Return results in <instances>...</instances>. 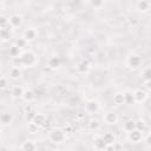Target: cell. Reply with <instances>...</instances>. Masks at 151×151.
<instances>
[{"mask_svg": "<svg viewBox=\"0 0 151 151\" xmlns=\"http://www.w3.org/2000/svg\"><path fill=\"white\" fill-rule=\"evenodd\" d=\"M99 129H100V122H99L98 119H96V118L90 119V122H88V130L96 132V131H98Z\"/></svg>", "mask_w": 151, "mask_h": 151, "instance_id": "obj_24", "label": "cell"}, {"mask_svg": "<svg viewBox=\"0 0 151 151\" xmlns=\"http://www.w3.org/2000/svg\"><path fill=\"white\" fill-rule=\"evenodd\" d=\"M24 87H21V86H14L13 88H12V91H11V94H12V97L13 98H15V99H19V98H21L22 97V93H24Z\"/></svg>", "mask_w": 151, "mask_h": 151, "instance_id": "obj_23", "label": "cell"}, {"mask_svg": "<svg viewBox=\"0 0 151 151\" xmlns=\"http://www.w3.org/2000/svg\"><path fill=\"white\" fill-rule=\"evenodd\" d=\"M103 119H104L105 124H107V125H114V124L118 123V119H119V118H118V114H117L116 112L109 111V112H106V113L104 114Z\"/></svg>", "mask_w": 151, "mask_h": 151, "instance_id": "obj_6", "label": "cell"}, {"mask_svg": "<svg viewBox=\"0 0 151 151\" xmlns=\"http://www.w3.org/2000/svg\"><path fill=\"white\" fill-rule=\"evenodd\" d=\"M143 139V133L137 131V130H132L130 132H127V140L130 143H133V144H137L139 142H142Z\"/></svg>", "mask_w": 151, "mask_h": 151, "instance_id": "obj_7", "label": "cell"}, {"mask_svg": "<svg viewBox=\"0 0 151 151\" xmlns=\"http://www.w3.org/2000/svg\"><path fill=\"white\" fill-rule=\"evenodd\" d=\"M142 65V58L138 55V54H130L126 59V66L130 68V70H137L139 66Z\"/></svg>", "mask_w": 151, "mask_h": 151, "instance_id": "obj_3", "label": "cell"}, {"mask_svg": "<svg viewBox=\"0 0 151 151\" xmlns=\"http://www.w3.org/2000/svg\"><path fill=\"white\" fill-rule=\"evenodd\" d=\"M0 139H1V137H0Z\"/></svg>", "mask_w": 151, "mask_h": 151, "instance_id": "obj_41", "label": "cell"}, {"mask_svg": "<svg viewBox=\"0 0 151 151\" xmlns=\"http://www.w3.org/2000/svg\"><path fill=\"white\" fill-rule=\"evenodd\" d=\"M90 4H91V6L94 7V8H99V7H101V6L104 5L103 1H91Z\"/></svg>", "mask_w": 151, "mask_h": 151, "instance_id": "obj_35", "label": "cell"}, {"mask_svg": "<svg viewBox=\"0 0 151 151\" xmlns=\"http://www.w3.org/2000/svg\"><path fill=\"white\" fill-rule=\"evenodd\" d=\"M60 64H61V59L59 57H57V55H52L47 60V66L51 70H57L60 66Z\"/></svg>", "mask_w": 151, "mask_h": 151, "instance_id": "obj_12", "label": "cell"}, {"mask_svg": "<svg viewBox=\"0 0 151 151\" xmlns=\"http://www.w3.org/2000/svg\"><path fill=\"white\" fill-rule=\"evenodd\" d=\"M150 6H151V4H150V1H147V0H140V1L137 2V8H138L140 12H143V13L149 12Z\"/></svg>", "mask_w": 151, "mask_h": 151, "instance_id": "obj_19", "label": "cell"}, {"mask_svg": "<svg viewBox=\"0 0 151 151\" xmlns=\"http://www.w3.org/2000/svg\"><path fill=\"white\" fill-rule=\"evenodd\" d=\"M21 99H22L24 101H26V103H31V101L34 99V92H33V90H31V88L24 90V93H22Z\"/></svg>", "mask_w": 151, "mask_h": 151, "instance_id": "obj_18", "label": "cell"}, {"mask_svg": "<svg viewBox=\"0 0 151 151\" xmlns=\"http://www.w3.org/2000/svg\"><path fill=\"white\" fill-rule=\"evenodd\" d=\"M22 38L26 40V42H32L34 41L37 38H38V31L35 28H27L24 31V34H22Z\"/></svg>", "mask_w": 151, "mask_h": 151, "instance_id": "obj_5", "label": "cell"}, {"mask_svg": "<svg viewBox=\"0 0 151 151\" xmlns=\"http://www.w3.org/2000/svg\"><path fill=\"white\" fill-rule=\"evenodd\" d=\"M8 74H9V78L13 79V80H17L19 79L21 76H22V71L20 67H15V66H12L8 71Z\"/></svg>", "mask_w": 151, "mask_h": 151, "instance_id": "obj_14", "label": "cell"}, {"mask_svg": "<svg viewBox=\"0 0 151 151\" xmlns=\"http://www.w3.org/2000/svg\"><path fill=\"white\" fill-rule=\"evenodd\" d=\"M84 109H85V112L86 113L94 114V113H97L99 111V103L97 100H94V99H90V100H87L85 103Z\"/></svg>", "mask_w": 151, "mask_h": 151, "instance_id": "obj_4", "label": "cell"}, {"mask_svg": "<svg viewBox=\"0 0 151 151\" xmlns=\"http://www.w3.org/2000/svg\"><path fill=\"white\" fill-rule=\"evenodd\" d=\"M48 139L53 144H61L66 139V132L61 129H53L48 133Z\"/></svg>", "mask_w": 151, "mask_h": 151, "instance_id": "obj_1", "label": "cell"}, {"mask_svg": "<svg viewBox=\"0 0 151 151\" xmlns=\"http://www.w3.org/2000/svg\"><path fill=\"white\" fill-rule=\"evenodd\" d=\"M134 130L139 131V132H144L146 130V123L143 120V119H137L134 120Z\"/></svg>", "mask_w": 151, "mask_h": 151, "instance_id": "obj_25", "label": "cell"}, {"mask_svg": "<svg viewBox=\"0 0 151 151\" xmlns=\"http://www.w3.org/2000/svg\"><path fill=\"white\" fill-rule=\"evenodd\" d=\"M113 103L116 105H123L124 104V98H123V93H116L113 96Z\"/></svg>", "mask_w": 151, "mask_h": 151, "instance_id": "obj_29", "label": "cell"}, {"mask_svg": "<svg viewBox=\"0 0 151 151\" xmlns=\"http://www.w3.org/2000/svg\"><path fill=\"white\" fill-rule=\"evenodd\" d=\"M39 126L38 125H35L33 122H27V125H26V130H27V132L28 133H31V134H34V133H37L38 131H39Z\"/></svg>", "mask_w": 151, "mask_h": 151, "instance_id": "obj_26", "label": "cell"}, {"mask_svg": "<svg viewBox=\"0 0 151 151\" xmlns=\"http://www.w3.org/2000/svg\"><path fill=\"white\" fill-rule=\"evenodd\" d=\"M35 149H37V145L31 139H27L21 144V151H35Z\"/></svg>", "mask_w": 151, "mask_h": 151, "instance_id": "obj_15", "label": "cell"}, {"mask_svg": "<svg viewBox=\"0 0 151 151\" xmlns=\"http://www.w3.org/2000/svg\"><path fill=\"white\" fill-rule=\"evenodd\" d=\"M13 45H15L18 48H20V50H21V48H24V47L27 45V42H26V40H25L22 37H21V38L17 39V40L14 41V44H13Z\"/></svg>", "mask_w": 151, "mask_h": 151, "instance_id": "obj_30", "label": "cell"}, {"mask_svg": "<svg viewBox=\"0 0 151 151\" xmlns=\"http://www.w3.org/2000/svg\"><path fill=\"white\" fill-rule=\"evenodd\" d=\"M142 79L144 83H147L151 80V67L150 66H145L142 70Z\"/></svg>", "mask_w": 151, "mask_h": 151, "instance_id": "obj_22", "label": "cell"}, {"mask_svg": "<svg viewBox=\"0 0 151 151\" xmlns=\"http://www.w3.org/2000/svg\"><path fill=\"white\" fill-rule=\"evenodd\" d=\"M8 86V80L4 77H0V90H5Z\"/></svg>", "mask_w": 151, "mask_h": 151, "instance_id": "obj_33", "label": "cell"}, {"mask_svg": "<svg viewBox=\"0 0 151 151\" xmlns=\"http://www.w3.org/2000/svg\"><path fill=\"white\" fill-rule=\"evenodd\" d=\"M1 129H2V126H1V124H0V132H1Z\"/></svg>", "mask_w": 151, "mask_h": 151, "instance_id": "obj_39", "label": "cell"}, {"mask_svg": "<svg viewBox=\"0 0 151 151\" xmlns=\"http://www.w3.org/2000/svg\"><path fill=\"white\" fill-rule=\"evenodd\" d=\"M142 140H144V143H145V145H146V146H149V147L151 146V138H150V133H146V136H145V137L143 136V139H142Z\"/></svg>", "mask_w": 151, "mask_h": 151, "instance_id": "obj_34", "label": "cell"}, {"mask_svg": "<svg viewBox=\"0 0 151 151\" xmlns=\"http://www.w3.org/2000/svg\"><path fill=\"white\" fill-rule=\"evenodd\" d=\"M145 86H146V88H147V90H150V81L145 83Z\"/></svg>", "mask_w": 151, "mask_h": 151, "instance_id": "obj_37", "label": "cell"}, {"mask_svg": "<svg viewBox=\"0 0 151 151\" xmlns=\"http://www.w3.org/2000/svg\"><path fill=\"white\" fill-rule=\"evenodd\" d=\"M104 151H116L113 145H106V147L104 149Z\"/></svg>", "mask_w": 151, "mask_h": 151, "instance_id": "obj_36", "label": "cell"}, {"mask_svg": "<svg viewBox=\"0 0 151 151\" xmlns=\"http://www.w3.org/2000/svg\"><path fill=\"white\" fill-rule=\"evenodd\" d=\"M13 122V114L11 112H0V124L1 126H8Z\"/></svg>", "mask_w": 151, "mask_h": 151, "instance_id": "obj_9", "label": "cell"}, {"mask_svg": "<svg viewBox=\"0 0 151 151\" xmlns=\"http://www.w3.org/2000/svg\"><path fill=\"white\" fill-rule=\"evenodd\" d=\"M68 151H77V150H68Z\"/></svg>", "mask_w": 151, "mask_h": 151, "instance_id": "obj_40", "label": "cell"}, {"mask_svg": "<svg viewBox=\"0 0 151 151\" xmlns=\"http://www.w3.org/2000/svg\"><path fill=\"white\" fill-rule=\"evenodd\" d=\"M123 98H124V104H127V105L134 104V97H133V92L132 91L123 92Z\"/></svg>", "mask_w": 151, "mask_h": 151, "instance_id": "obj_20", "label": "cell"}, {"mask_svg": "<svg viewBox=\"0 0 151 151\" xmlns=\"http://www.w3.org/2000/svg\"><path fill=\"white\" fill-rule=\"evenodd\" d=\"M2 8H4V2H2V1H0V11H1Z\"/></svg>", "mask_w": 151, "mask_h": 151, "instance_id": "obj_38", "label": "cell"}, {"mask_svg": "<svg viewBox=\"0 0 151 151\" xmlns=\"http://www.w3.org/2000/svg\"><path fill=\"white\" fill-rule=\"evenodd\" d=\"M123 127H124V130H125L126 132H130V131L134 130V120H133V119H127V120H125Z\"/></svg>", "mask_w": 151, "mask_h": 151, "instance_id": "obj_28", "label": "cell"}, {"mask_svg": "<svg viewBox=\"0 0 151 151\" xmlns=\"http://www.w3.org/2000/svg\"><path fill=\"white\" fill-rule=\"evenodd\" d=\"M76 68H77V72L78 73H80V74H86V73H88V71H90V68H91V64H90V61L88 60H81V61H79L78 64H77V66H76Z\"/></svg>", "mask_w": 151, "mask_h": 151, "instance_id": "obj_8", "label": "cell"}, {"mask_svg": "<svg viewBox=\"0 0 151 151\" xmlns=\"http://www.w3.org/2000/svg\"><path fill=\"white\" fill-rule=\"evenodd\" d=\"M32 122H33L35 125H38L39 127H41V126L45 124V122H46V117H45L42 113H39V112H37Z\"/></svg>", "mask_w": 151, "mask_h": 151, "instance_id": "obj_21", "label": "cell"}, {"mask_svg": "<svg viewBox=\"0 0 151 151\" xmlns=\"http://www.w3.org/2000/svg\"><path fill=\"white\" fill-rule=\"evenodd\" d=\"M12 27L8 25L6 28H0V40L1 41H8L12 38Z\"/></svg>", "mask_w": 151, "mask_h": 151, "instance_id": "obj_13", "label": "cell"}, {"mask_svg": "<svg viewBox=\"0 0 151 151\" xmlns=\"http://www.w3.org/2000/svg\"><path fill=\"white\" fill-rule=\"evenodd\" d=\"M20 60H21V67H32L37 63V57L33 52L26 51L20 54Z\"/></svg>", "mask_w": 151, "mask_h": 151, "instance_id": "obj_2", "label": "cell"}, {"mask_svg": "<svg viewBox=\"0 0 151 151\" xmlns=\"http://www.w3.org/2000/svg\"><path fill=\"white\" fill-rule=\"evenodd\" d=\"M8 24L12 28H15V27H20L22 25V17L20 14H12L9 18H8Z\"/></svg>", "mask_w": 151, "mask_h": 151, "instance_id": "obj_10", "label": "cell"}, {"mask_svg": "<svg viewBox=\"0 0 151 151\" xmlns=\"http://www.w3.org/2000/svg\"><path fill=\"white\" fill-rule=\"evenodd\" d=\"M133 97H134V103H143L146 100L147 93L142 88H137L136 91H133Z\"/></svg>", "mask_w": 151, "mask_h": 151, "instance_id": "obj_11", "label": "cell"}, {"mask_svg": "<svg viewBox=\"0 0 151 151\" xmlns=\"http://www.w3.org/2000/svg\"><path fill=\"white\" fill-rule=\"evenodd\" d=\"M8 18L4 17V15H0V28H6L8 26Z\"/></svg>", "mask_w": 151, "mask_h": 151, "instance_id": "obj_32", "label": "cell"}, {"mask_svg": "<svg viewBox=\"0 0 151 151\" xmlns=\"http://www.w3.org/2000/svg\"><path fill=\"white\" fill-rule=\"evenodd\" d=\"M101 138H103V140L105 142L106 145H113V144H116V136L112 132H105L101 136Z\"/></svg>", "mask_w": 151, "mask_h": 151, "instance_id": "obj_16", "label": "cell"}, {"mask_svg": "<svg viewBox=\"0 0 151 151\" xmlns=\"http://www.w3.org/2000/svg\"><path fill=\"white\" fill-rule=\"evenodd\" d=\"M93 147L97 151H104V149L106 147V144H105V142L103 140L101 137H97L93 140Z\"/></svg>", "mask_w": 151, "mask_h": 151, "instance_id": "obj_17", "label": "cell"}, {"mask_svg": "<svg viewBox=\"0 0 151 151\" xmlns=\"http://www.w3.org/2000/svg\"><path fill=\"white\" fill-rule=\"evenodd\" d=\"M35 111L34 110H31V111H27V112H25V119L27 120V122H32L33 120V118H34V116H35Z\"/></svg>", "mask_w": 151, "mask_h": 151, "instance_id": "obj_31", "label": "cell"}, {"mask_svg": "<svg viewBox=\"0 0 151 151\" xmlns=\"http://www.w3.org/2000/svg\"><path fill=\"white\" fill-rule=\"evenodd\" d=\"M8 53H9V55H11V57H12V59H13V58L20 57V54H21V50H20V48H18L15 45H12V46L9 47Z\"/></svg>", "mask_w": 151, "mask_h": 151, "instance_id": "obj_27", "label": "cell"}]
</instances>
